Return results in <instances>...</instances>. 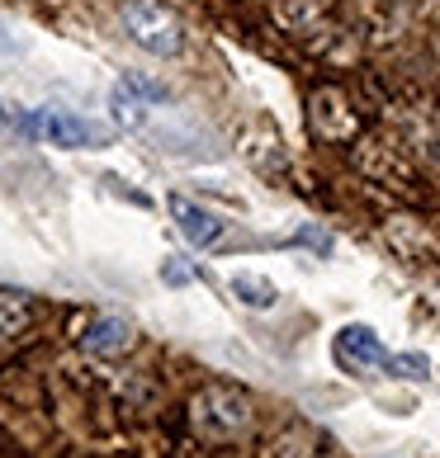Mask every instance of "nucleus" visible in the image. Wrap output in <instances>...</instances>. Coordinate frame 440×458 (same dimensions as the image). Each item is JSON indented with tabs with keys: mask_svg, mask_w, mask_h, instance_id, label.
Listing matches in <instances>:
<instances>
[{
	"mask_svg": "<svg viewBox=\"0 0 440 458\" xmlns=\"http://www.w3.org/2000/svg\"><path fill=\"white\" fill-rule=\"evenodd\" d=\"M20 128L43 138L47 147H66V151H99L114 138L105 123H91V118H81L72 109H29L20 114Z\"/></svg>",
	"mask_w": 440,
	"mask_h": 458,
	"instance_id": "nucleus-1",
	"label": "nucleus"
},
{
	"mask_svg": "<svg viewBox=\"0 0 440 458\" xmlns=\"http://www.w3.org/2000/svg\"><path fill=\"white\" fill-rule=\"evenodd\" d=\"M124 24L147 53H157V57H180L185 53V24L161 5V0H128Z\"/></svg>",
	"mask_w": 440,
	"mask_h": 458,
	"instance_id": "nucleus-2",
	"label": "nucleus"
},
{
	"mask_svg": "<svg viewBox=\"0 0 440 458\" xmlns=\"http://www.w3.org/2000/svg\"><path fill=\"white\" fill-rule=\"evenodd\" d=\"M332 350H336V364H346L350 373H360V369H384L388 364V350H384V341L369 327H341L336 331V341H332Z\"/></svg>",
	"mask_w": 440,
	"mask_h": 458,
	"instance_id": "nucleus-3",
	"label": "nucleus"
},
{
	"mask_svg": "<svg viewBox=\"0 0 440 458\" xmlns=\"http://www.w3.org/2000/svg\"><path fill=\"white\" fill-rule=\"evenodd\" d=\"M171 217H176V227L190 246H213L218 236H223V217L199 208V203L185 199V194H171Z\"/></svg>",
	"mask_w": 440,
	"mask_h": 458,
	"instance_id": "nucleus-4",
	"label": "nucleus"
},
{
	"mask_svg": "<svg viewBox=\"0 0 440 458\" xmlns=\"http://www.w3.org/2000/svg\"><path fill=\"white\" fill-rule=\"evenodd\" d=\"M81 345H86L91 354H124L133 345V327L124 317H99L95 327L86 331V341H81Z\"/></svg>",
	"mask_w": 440,
	"mask_h": 458,
	"instance_id": "nucleus-5",
	"label": "nucleus"
},
{
	"mask_svg": "<svg viewBox=\"0 0 440 458\" xmlns=\"http://www.w3.org/2000/svg\"><path fill=\"white\" fill-rule=\"evenodd\" d=\"M232 293L246 302V308H275V284H265L256 275H237L232 279Z\"/></svg>",
	"mask_w": 440,
	"mask_h": 458,
	"instance_id": "nucleus-6",
	"label": "nucleus"
},
{
	"mask_svg": "<svg viewBox=\"0 0 440 458\" xmlns=\"http://www.w3.org/2000/svg\"><path fill=\"white\" fill-rule=\"evenodd\" d=\"M24 321H29L24 293H0V335H20Z\"/></svg>",
	"mask_w": 440,
	"mask_h": 458,
	"instance_id": "nucleus-7",
	"label": "nucleus"
},
{
	"mask_svg": "<svg viewBox=\"0 0 440 458\" xmlns=\"http://www.w3.org/2000/svg\"><path fill=\"white\" fill-rule=\"evenodd\" d=\"M384 373H393V378H412V383H421V378L431 373V360H427V354H388Z\"/></svg>",
	"mask_w": 440,
	"mask_h": 458,
	"instance_id": "nucleus-8",
	"label": "nucleus"
},
{
	"mask_svg": "<svg viewBox=\"0 0 440 458\" xmlns=\"http://www.w3.org/2000/svg\"><path fill=\"white\" fill-rule=\"evenodd\" d=\"M20 53H24V38L0 20V57H20Z\"/></svg>",
	"mask_w": 440,
	"mask_h": 458,
	"instance_id": "nucleus-9",
	"label": "nucleus"
},
{
	"mask_svg": "<svg viewBox=\"0 0 440 458\" xmlns=\"http://www.w3.org/2000/svg\"><path fill=\"white\" fill-rule=\"evenodd\" d=\"M161 275H166V284H194V269H190V265H176V260L166 265Z\"/></svg>",
	"mask_w": 440,
	"mask_h": 458,
	"instance_id": "nucleus-10",
	"label": "nucleus"
},
{
	"mask_svg": "<svg viewBox=\"0 0 440 458\" xmlns=\"http://www.w3.org/2000/svg\"><path fill=\"white\" fill-rule=\"evenodd\" d=\"M0 114H5V109H0Z\"/></svg>",
	"mask_w": 440,
	"mask_h": 458,
	"instance_id": "nucleus-11",
	"label": "nucleus"
}]
</instances>
